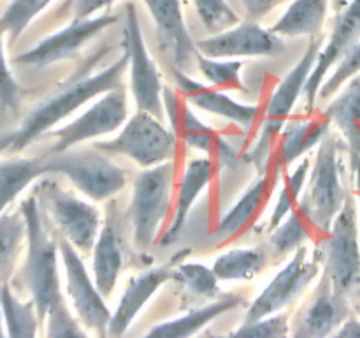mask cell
I'll return each instance as SVG.
<instances>
[{"mask_svg":"<svg viewBox=\"0 0 360 338\" xmlns=\"http://www.w3.org/2000/svg\"><path fill=\"white\" fill-rule=\"evenodd\" d=\"M20 210L27 224L28 243L23 278L39 320L48 326V337H83L84 331L79 326V319L69 312L62 296L58 273L60 246L58 242L46 232L37 197L30 196L21 201Z\"/></svg>","mask_w":360,"mask_h":338,"instance_id":"obj_1","label":"cell"},{"mask_svg":"<svg viewBox=\"0 0 360 338\" xmlns=\"http://www.w3.org/2000/svg\"><path fill=\"white\" fill-rule=\"evenodd\" d=\"M127 69H129V55L125 53L102 73L63 84L62 88L46 97L37 108H34L25 116L21 125L16 129V139H14L9 151L18 154V151L25 150L37 137L44 136L56 123L72 115L74 111H77L81 106L90 102L91 99L122 87L123 74Z\"/></svg>","mask_w":360,"mask_h":338,"instance_id":"obj_2","label":"cell"},{"mask_svg":"<svg viewBox=\"0 0 360 338\" xmlns=\"http://www.w3.org/2000/svg\"><path fill=\"white\" fill-rule=\"evenodd\" d=\"M350 190L343 183L341 143L334 134L320 141L313 168L309 169L308 187L299 199L297 208L322 234L333 227L334 218L343 208Z\"/></svg>","mask_w":360,"mask_h":338,"instance_id":"obj_3","label":"cell"},{"mask_svg":"<svg viewBox=\"0 0 360 338\" xmlns=\"http://www.w3.org/2000/svg\"><path fill=\"white\" fill-rule=\"evenodd\" d=\"M320 46H322L320 37L315 35L311 44L308 46L304 55H302L301 60L297 62V65L292 70H288L287 76L280 81L276 90L271 95L266 115H264L262 120V127H260L259 136H257V143L253 144L252 150L245 155V161L252 162V164L259 169L260 175L266 173L267 168H269L271 151H273L281 130L287 125L295 102L299 101V97H301L302 92H304L306 81H308L309 74H311L313 67H315Z\"/></svg>","mask_w":360,"mask_h":338,"instance_id":"obj_4","label":"cell"},{"mask_svg":"<svg viewBox=\"0 0 360 338\" xmlns=\"http://www.w3.org/2000/svg\"><path fill=\"white\" fill-rule=\"evenodd\" d=\"M174 164L172 161L146 168L134 180L132 199L129 206L134 246L148 252L157 243L158 231L171 206Z\"/></svg>","mask_w":360,"mask_h":338,"instance_id":"obj_5","label":"cell"},{"mask_svg":"<svg viewBox=\"0 0 360 338\" xmlns=\"http://www.w3.org/2000/svg\"><path fill=\"white\" fill-rule=\"evenodd\" d=\"M176 132L151 113L137 109L112 139L101 141L94 146L104 154L132 158L141 168H153L172 161L178 154Z\"/></svg>","mask_w":360,"mask_h":338,"instance_id":"obj_6","label":"cell"},{"mask_svg":"<svg viewBox=\"0 0 360 338\" xmlns=\"http://www.w3.org/2000/svg\"><path fill=\"white\" fill-rule=\"evenodd\" d=\"M357 197L350 192L334 218L333 227L319 243L323 254V271L338 294L350 298L360 287V242Z\"/></svg>","mask_w":360,"mask_h":338,"instance_id":"obj_7","label":"cell"},{"mask_svg":"<svg viewBox=\"0 0 360 338\" xmlns=\"http://www.w3.org/2000/svg\"><path fill=\"white\" fill-rule=\"evenodd\" d=\"M49 154L53 173L69 178L91 201L109 199L127 185V173L95 146L91 150H51Z\"/></svg>","mask_w":360,"mask_h":338,"instance_id":"obj_8","label":"cell"},{"mask_svg":"<svg viewBox=\"0 0 360 338\" xmlns=\"http://www.w3.org/2000/svg\"><path fill=\"white\" fill-rule=\"evenodd\" d=\"M37 190L41 204L48 210V215L53 218L63 238L69 239L83 256L94 252L102 229V217L97 206L60 189L56 182L49 180L42 182Z\"/></svg>","mask_w":360,"mask_h":338,"instance_id":"obj_9","label":"cell"},{"mask_svg":"<svg viewBox=\"0 0 360 338\" xmlns=\"http://www.w3.org/2000/svg\"><path fill=\"white\" fill-rule=\"evenodd\" d=\"M322 263L323 254L320 246H316L315 250L308 249V245L299 246L290 261L274 275L267 287L250 305L243 323L271 315L290 305L319 277Z\"/></svg>","mask_w":360,"mask_h":338,"instance_id":"obj_10","label":"cell"},{"mask_svg":"<svg viewBox=\"0 0 360 338\" xmlns=\"http://www.w3.org/2000/svg\"><path fill=\"white\" fill-rule=\"evenodd\" d=\"M125 44L127 55H129L130 92H132L137 109H143L164 120L165 87L162 84L157 63L146 48L136 6L132 2L125 6Z\"/></svg>","mask_w":360,"mask_h":338,"instance_id":"obj_11","label":"cell"},{"mask_svg":"<svg viewBox=\"0 0 360 338\" xmlns=\"http://www.w3.org/2000/svg\"><path fill=\"white\" fill-rule=\"evenodd\" d=\"M58 246L60 259H62L63 270H65L67 296L72 301L77 319L88 330L95 331L101 337H108L111 312L105 305V296L90 277L76 246L63 236L58 239Z\"/></svg>","mask_w":360,"mask_h":338,"instance_id":"obj_12","label":"cell"},{"mask_svg":"<svg viewBox=\"0 0 360 338\" xmlns=\"http://www.w3.org/2000/svg\"><path fill=\"white\" fill-rule=\"evenodd\" d=\"M127 116H129V104H127L125 88L122 84L115 90L105 92L90 109L81 113L62 129L49 130L44 136L55 139L53 151L69 150L88 139H97L105 134L115 132L125 123Z\"/></svg>","mask_w":360,"mask_h":338,"instance_id":"obj_13","label":"cell"},{"mask_svg":"<svg viewBox=\"0 0 360 338\" xmlns=\"http://www.w3.org/2000/svg\"><path fill=\"white\" fill-rule=\"evenodd\" d=\"M197 51L211 58H260L274 56L285 49L281 35L271 28H264L259 21H239L227 30L211 34L210 37L195 41Z\"/></svg>","mask_w":360,"mask_h":338,"instance_id":"obj_14","label":"cell"},{"mask_svg":"<svg viewBox=\"0 0 360 338\" xmlns=\"http://www.w3.org/2000/svg\"><path fill=\"white\" fill-rule=\"evenodd\" d=\"M352 313L354 306L350 298L338 294L329 275L323 271L306 305L295 315L292 323V334L299 338H322L336 334Z\"/></svg>","mask_w":360,"mask_h":338,"instance_id":"obj_15","label":"cell"},{"mask_svg":"<svg viewBox=\"0 0 360 338\" xmlns=\"http://www.w3.org/2000/svg\"><path fill=\"white\" fill-rule=\"evenodd\" d=\"M164 106L172 130L185 141L186 146L204 151L220 168H232L238 162L234 148L213 127L206 125L199 116H195L188 102L185 101L181 104L172 88H164Z\"/></svg>","mask_w":360,"mask_h":338,"instance_id":"obj_16","label":"cell"},{"mask_svg":"<svg viewBox=\"0 0 360 338\" xmlns=\"http://www.w3.org/2000/svg\"><path fill=\"white\" fill-rule=\"evenodd\" d=\"M360 41V0H350L343 11L336 13L333 30H330L329 41L326 42L323 49H320L316 56L315 67L309 74L302 95H304L308 115L315 109V102L319 99V92L326 76L333 67L354 48Z\"/></svg>","mask_w":360,"mask_h":338,"instance_id":"obj_17","label":"cell"},{"mask_svg":"<svg viewBox=\"0 0 360 338\" xmlns=\"http://www.w3.org/2000/svg\"><path fill=\"white\" fill-rule=\"evenodd\" d=\"M120 20L118 14L104 13L98 16L84 18V20H72L69 27L63 30L51 34L49 37L42 39L37 46L25 51L23 55L16 56L14 63H25V65H49V63L60 62V60L70 58L76 55L88 41L104 32L111 25Z\"/></svg>","mask_w":360,"mask_h":338,"instance_id":"obj_18","label":"cell"},{"mask_svg":"<svg viewBox=\"0 0 360 338\" xmlns=\"http://www.w3.org/2000/svg\"><path fill=\"white\" fill-rule=\"evenodd\" d=\"M190 250L185 249L181 252L174 254L171 259L162 266L150 268V270L143 271L141 275H136L127 284L125 292L120 298L118 306H116L115 313L111 315V323L108 327V337H122L132 320L141 313V310L146 306V303L153 298L155 292L162 287L167 280H172L176 266L188 256Z\"/></svg>","mask_w":360,"mask_h":338,"instance_id":"obj_19","label":"cell"},{"mask_svg":"<svg viewBox=\"0 0 360 338\" xmlns=\"http://www.w3.org/2000/svg\"><path fill=\"white\" fill-rule=\"evenodd\" d=\"M144 4L157 25L162 48L171 53L172 67L188 73L197 63L199 51L185 25L181 0H144Z\"/></svg>","mask_w":360,"mask_h":338,"instance_id":"obj_20","label":"cell"},{"mask_svg":"<svg viewBox=\"0 0 360 338\" xmlns=\"http://www.w3.org/2000/svg\"><path fill=\"white\" fill-rule=\"evenodd\" d=\"M171 74L176 88L188 104L195 106L202 111L221 116V118L231 120V122L241 125L245 130H248L255 123L257 115H259V106L243 104V102L234 101L224 90L195 81L192 76H188V73L178 69V67H172Z\"/></svg>","mask_w":360,"mask_h":338,"instance_id":"obj_21","label":"cell"},{"mask_svg":"<svg viewBox=\"0 0 360 338\" xmlns=\"http://www.w3.org/2000/svg\"><path fill=\"white\" fill-rule=\"evenodd\" d=\"M214 171H217V162L211 157H195L188 161L181 180V187H179L178 199L174 204V215H172L169 227L160 236L158 245L169 246L178 242L183 229H185L186 220H188L192 206L197 203L207 183L213 180Z\"/></svg>","mask_w":360,"mask_h":338,"instance_id":"obj_22","label":"cell"},{"mask_svg":"<svg viewBox=\"0 0 360 338\" xmlns=\"http://www.w3.org/2000/svg\"><path fill=\"white\" fill-rule=\"evenodd\" d=\"M278 175H273L271 169L267 168V171L262 173L260 178L253 185H250L246 192L239 197L238 203L225 213L217 227V236L221 239L220 245H224L225 242H229L236 234L245 231L250 224H253V220L260 215V210L269 203V197L273 194V183L278 180Z\"/></svg>","mask_w":360,"mask_h":338,"instance_id":"obj_23","label":"cell"},{"mask_svg":"<svg viewBox=\"0 0 360 338\" xmlns=\"http://www.w3.org/2000/svg\"><path fill=\"white\" fill-rule=\"evenodd\" d=\"M323 115L343 134L350 155V176L360 162V74L352 77L334 101L329 102Z\"/></svg>","mask_w":360,"mask_h":338,"instance_id":"obj_24","label":"cell"},{"mask_svg":"<svg viewBox=\"0 0 360 338\" xmlns=\"http://www.w3.org/2000/svg\"><path fill=\"white\" fill-rule=\"evenodd\" d=\"M330 120L326 115L306 116L287 122L280 134V155H278V171L287 173L295 161L320 144L327 136Z\"/></svg>","mask_w":360,"mask_h":338,"instance_id":"obj_25","label":"cell"},{"mask_svg":"<svg viewBox=\"0 0 360 338\" xmlns=\"http://www.w3.org/2000/svg\"><path fill=\"white\" fill-rule=\"evenodd\" d=\"M51 173V154L0 161V215L34 180Z\"/></svg>","mask_w":360,"mask_h":338,"instance_id":"obj_26","label":"cell"},{"mask_svg":"<svg viewBox=\"0 0 360 338\" xmlns=\"http://www.w3.org/2000/svg\"><path fill=\"white\" fill-rule=\"evenodd\" d=\"M91 254H94V264H91L94 280L102 294L108 298L115 291L116 282L123 270V250L120 245L115 218L111 215L105 217Z\"/></svg>","mask_w":360,"mask_h":338,"instance_id":"obj_27","label":"cell"},{"mask_svg":"<svg viewBox=\"0 0 360 338\" xmlns=\"http://www.w3.org/2000/svg\"><path fill=\"white\" fill-rule=\"evenodd\" d=\"M245 303V298L241 294H225L221 298L213 299L207 305L200 308L190 310L183 317L178 319L165 320V323L157 324L146 333V337H169V338H185L199 333L204 326L213 323L217 317L238 308Z\"/></svg>","mask_w":360,"mask_h":338,"instance_id":"obj_28","label":"cell"},{"mask_svg":"<svg viewBox=\"0 0 360 338\" xmlns=\"http://www.w3.org/2000/svg\"><path fill=\"white\" fill-rule=\"evenodd\" d=\"M329 7L330 0H294L271 30L281 37L319 35Z\"/></svg>","mask_w":360,"mask_h":338,"instance_id":"obj_29","label":"cell"},{"mask_svg":"<svg viewBox=\"0 0 360 338\" xmlns=\"http://www.w3.org/2000/svg\"><path fill=\"white\" fill-rule=\"evenodd\" d=\"M267 266V250L264 246L236 249L217 257L213 270L220 282H245L255 278Z\"/></svg>","mask_w":360,"mask_h":338,"instance_id":"obj_30","label":"cell"},{"mask_svg":"<svg viewBox=\"0 0 360 338\" xmlns=\"http://www.w3.org/2000/svg\"><path fill=\"white\" fill-rule=\"evenodd\" d=\"M315 225L308 220L297 206L280 222V225L271 231L269 249L276 259H283L288 254L295 252L299 246L306 245L313 236Z\"/></svg>","mask_w":360,"mask_h":338,"instance_id":"obj_31","label":"cell"},{"mask_svg":"<svg viewBox=\"0 0 360 338\" xmlns=\"http://www.w3.org/2000/svg\"><path fill=\"white\" fill-rule=\"evenodd\" d=\"M0 306L7 326V337H35L41 326L34 301L21 303L4 282L0 287Z\"/></svg>","mask_w":360,"mask_h":338,"instance_id":"obj_32","label":"cell"},{"mask_svg":"<svg viewBox=\"0 0 360 338\" xmlns=\"http://www.w3.org/2000/svg\"><path fill=\"white\" fill-rule=\"evenodd\" d=\"M309 169H311V161H309V157H304L297 165H295L294 171L285 175L281 189L280 192H278L276 206H274L269 218V231H273L276 225H280V222L297 206L299 199H301L302 196V190H304Z\"/></svg>","mask_w":360,"mask_h":338,"instance_id":"obj_33","label":"cell"},{"mask_svg":"<svg viewBox=\"0 0 360 338\" xmlns=\"http://www.w3.org/2000/svg\"><path fill=\"white\" fill-rule=\"evenodd\" d=\"M27 238V224L21 210L0 215V282L7 277Z\"/></svg>","mask_w":360,"mask_h":338,"instance_id":"obj_34","label":"cell"},{"mask_svg":"<svg viewBox=\"0 0 360 338\" xmlns=\"http://www.w3.org/2000/svg\"><path fill=\"white\" fill-rule=\"evenodd\" d=\"M197 67L200 74L218 90L245 92L241 81L243 63L236 58H211V56L197 55Z\"/></svg>","mask_w":360,"mask_h":338,"instance_id":"obj_35","label":"cell"},{"mask_svg":"<svg viewBox=\"0 0 360 338\" xmlns=\"http://www.w3.org/2000/svg\"><path fill=\"white\" fill-rule=\"evenodd\" d=\"M172 280L200 298L217 299L220 294V285H218L220 278L217 277L213 268H207L200 263H183L181 261L176 266Z\"/></svg>","mask_w":360,"mask_h":338,"instance_id":"obj_36","label":"cell"},{"mask_svg":"<svg viewBox=\"0 0 360 338\" xmlns=\"http://www.w3.org/2000/svg\"><path fill=\"white\" fill-rule=\"evenodd\" d=\"M51 0H13L6 13L0 16V30L9 37V41H16L21 32L30 25V21L41 11L48 7Z\"/></svg>","mask_w":360,"mask_h":338,"instance_id":"obj_37","label":"cell"},{"mask_svg":"<svg viewBox=\"0 0 360 338\" xmlns=\"http://www.w3.org/2000/svg\"><path fill=\"white\" fill-rule=\"evenodd\" d=\"M199 20L210 34L227 30L239 23V16L227 0H193Z\"/></svg>","mask_w":360,"mask_h":338,"instance_id":"obj_38","label":"cell"},{"mask_svg":"<svg viewBox=\"0 0 360 338\" xmlns=\"http://www.w3.org/2000/svg\"><path fill=\"white\" fill-rule=\"evenodd\" d=\"M359 74H360V41L347 53V55L343 56V58L340 60V62L336 63V65L333 67L330 76L327 77V80L322 83V87H320L319 99L320 101H329L338 90H341V88H343L352 77L359 76Z\"/></svg>","mask_w":360,"mask_h":338,"instance_id":"obj_39","label":"cell"},{"mask_svg":"<svg viewBox=\"0 0 360 338\" xmlns=\"http://www.w3.org/2000/svg\"><path fill=\"white\" fill-rule=\"evenodd\" d=\"M290 313L276 312L271 315L260 317V319L243 323L232 334H243V337H271L281 338L290 333V323H288Z\"/></svg>","mask_w":360,"mask_h":338,"instance_id":"obj_40","label":"cell"},{"mask_svg":"<svg viewBox=\"0 0 360 338\" xmlns=\"http://www.w3.org/2000/svg\"><path fill=\"white\" fill-rule=\"evenodd\" d=\"M4 35L6 34L0 30V109L2 111H6V109L16 111L18 106H20L23 88L18 84L9 65H7L6 53H4Z\"/></svg>","mask_w":360,"mask_h":338,"instance_id":"obj_41","label":"cell"},{"mask_svg":"<svg viewBox=\"0 0 360 338\" xmlns=\"http://www.w3.org/2000/svg\"><path fill=\"white\" fill-rule=\"evenodd\" d=\"M241 2L246 11V20L260 21L287 0H241Z\"/></svg>","mask_w":360,"mask_h":338,"instance_id":"obj_42","label":"cell"},{"mask_svg":"<svg viewBox=\"0 0 360 338\" xmlns=\"http://www.w3.org/2000/svg\"><path fill=\"white\" fill-rule=\"evenodd\" d=\"M116 0H74L72 4V20H84L94 16L102 9H108Z\"/></svg>","mask_w":360,"mask_h":338,"instance_id":"obj_43","label":"cell"},{"mask_svg":"<svg viewBox=\"0 0 360 338\" xmlns=\"http://www.w3.org/2000/svg\"><path fill=\"white\" fill-rule=\"evenodd\" d=\"M336 337H350V338H360V315L359 313H352L343 326L336 331Z\"/></svg>","mask_w":360,"mask_h":338,"instance_id":"obj_44","label":"cell"},{"mask_svg":"<svg viewBox=\"0 0 360 338\" xmlns=\"http://www.w3.org/2000/svg\"><path fill=\"white\" fill-rule=\"evenodd\" d=\"M14 139H16V129L14 130H4L0 127V154L6 150H11Z\"/></svg>","mask_w":360,"mask_h":338,"instance_id":"obj_45","label":"cell"},{"mask_svg":"<svg viewBox=\"0 0 360 338\" xmlns=\"http://www.w3.org/2000/svg\"><path fill=\"white\" fill-rule=\"evenodd\" d=\"M352 178H354V185H355V196H357V201L360 204V162L355 165L354 171H352Z\"/></svg>","mask_w":360,"mask_h":338,"instance_id":"obj_46","label":"cell"},{"mask_svg":"<svg viewBox=\"0 0 360 338\" xmlns=\"http://www.w3.org/2000/svg\"><path fill=\"white\" fill-rule=\"evenodd\" d=\"M348 2L350 0H330V7L334 9V13H340V11H343L348 6Z\"/></svg>","mask_w":360,"mask_h":338,"instance_id":"obj_47","label":"cell"},{"mask_svg":"<svg viewBox=\"0 0 360 338\" xmlns=\"http://www.w3.org/2000/svg\"><path fill=\"white\" fill-rule=\"evenodd\" d=\"M352 306H354V312L359 313V315H360V299H357V301L352 303Z\"/></svg>","mask_w":360,"mask_h":338,"instance_id":"obj_48","label":"cell"}]
</instances>
